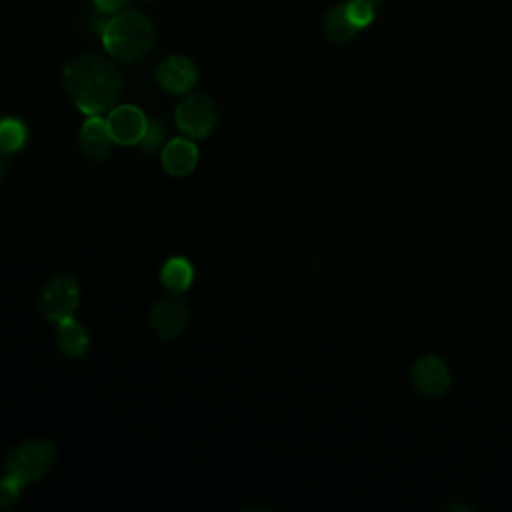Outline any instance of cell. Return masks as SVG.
I'll list each match as a JSON object with an SVG mask.
<instances>
[{"label":"cell","instance_id":"obj_16","mask_svg":"<svg viewBox=\"0 0 512 512\" xmlns=\"http://www.w3.org/2000/svg\"><path fill=\"white\" fill-rule=\"evenodd\" d=\"M346 12H348V18L352 20V24L358 30H364L376 18V4H372L370 0H348Z\"/></svg>","mask_w":512,"mask_h":512},{"label":"cell","instance_id":"obj_5","mask_svg":"<svg viewBox=\"0 0 512 512\" xmlns=\"http://www.w3.org/2000/svg\"><path fill=\"white\" fill-rule=\"evenodd\" d=\"M218 120L216 104L206 94H188L176 106V124L190 138L208 136Z\"/></svg>","mask_w":512,"mask_h":512},{"label":"cell","instance_id":"obj_21","mask_svg":"<svg viewBox=\"0 0 512 512\" xmlns=\"http://www.w3.org/2000/svg\"><path fill=\"white\" fill-rule=\"evenodd\" d=\"M446 508H448V510H452V508H454V504H446ZM456 508H460V510H470V506H466V504H456Z\"/></svg>","mask_w":512,"mask_h":512},{"label":"cell","instance_id":"obj_19","mask_svg":"<svg viewBox=\"0 0 512 512\" xmlns=\"http://www.w3.org/2000/svg\"><path fill=\"white\" fill-rule=\"evenodd\" d=\"M130 4V0H94V6L104 12V14H118L122 10H126Z\"/></svg>","mask_w":512,"mask_h":512},{"label":"cell","instance_id":"obj_20","mask_svg":"<svg viewBox=\"0 0 512 512\" xmlns=\"http://www.w3.org/2000/svg\"><path fill=\"white\" fill-rule=\"evenodd\" d=\"M6 172H8V154L0 150V182L4 180Z\"/></svg>","mask_w":512,"mask_h":512},{"label":"cell","instance_id":"obj_13","mask_svg":"<svg viewBox=\"0 0 512 512\" xmlns=\"http://www.w3.org/2000/svg\"><path fill=\"white\" fill-rule=\"evenodd\" d=\"M56 342H58L60 352L68 358H82L88 352V346H90L88 332L74 318L58 322Z\"/></svg>","mask_w":512,"mask_h":512},{"label":"cell","instance_id":"obj_22","mask_svg":"<svg viewBox=\"0 0 512 512\" xmlns=\"http://www.w3.org/2000/svg\"><path fill=\"white\" fill-rule=\"evenodd\" d=\"M370 2H372V4H376V6H380V4H384L386 0H370Z\"/></svg>","mask_w":512,"mask_h":512},{"label":"cell","instance_id":"obj_14","mask_svg":"<svg viewBox=\"0 0 512 512\" xmlns=\"http://www.w3.org/2000/svg\"><path fill=\"white\" fill-rule=\"evenodd\" d=\"M162 284L168 290L174 292H184L190 284H192V266L188 260L184 258H170L164 266H162Z\"/></svg>","mask_w":512,"mask_h":512},{"label":"cell","instance_id":"obj_1","mask_svg":"<svg viewBox=\"0 0 512 512\" xmlns=\"http://www.w3.org/2000/svg\"><path fill=\"white\" fill-rule=\"evenodd\" d=\"M62 82L76 108L88 116L108 110L122 90L120 68L96 54L72 58L64 68Z\"/></svg>","mask_w":512,"mask_h":512},{"label":"cell","instance_id":"obj_9","mask_svg":"<svg viewBox=\"0 0 512 512\" xmlns=\"http://www.w3.org/2000/svg\"><path fill=\"white\" fill-rule=\"evenodd\" d=\"M150 324L162 340L178 338L188 324V308L176 296L162 298L154 304L150 312Z\"/></svg>","mask_w":512,"mask_h":512},{"label":"cell","instance_id":"obj_11","mask_svg":"<svg viewBox=\"0 0 512 512\" xmlns=\"http://www.w3.org/2000/svg\"><path fill=\"white\" fill-rule=\"evenodd\" d=\"M198 162V148L188 138H174L164 146L162 166L170 176H188Z\"/></svg>","mask_w":512,"mask_h":512},{"label":"cell","instance_id":"obj_3","mask_svg":"<svg viewBox=\"0 0 512 512\" xmlns=\"http://www.w3.org/2000/svg\"><path fill=\"white\" fill-rule=\"evenodd\" d=\"M56 462V448L48 440H28L6 454V474L22 486L46 476Z\"/></svg>","mask_w":512,"mask_h":512},{"label":"cell","instance_id":"obj_23","mask_svg":"<svg viewBox=\"0 0 512 512\" xmlns=\"http://www.w3.org/2000/svg\"><path fill=\"white\" fill-rule=\"evenodd\" d=\"M146 2H154V0H146Z\"/></svg>","mask_w":512,"mask_h":512},{"label":"cell","instance_id":"obj_2","mask_svg":"<svg viewBox=\"0 0 512 512\" xmlns=\"http://www.w3.org/2000/svg\"><path fill=\"white\" fill-rule=\"evenodd\" d=\"M102 42L110 56L120 62L136 64L148 58L154 48L156 32L152 22L136 10H122L114 14L104 30Z\"/></svg>","mask_w":512,"mask_h":512},{"label":"cell","instance_id":"obj_8","mask_svg":"<svg viewBox=\"0 0 512 512\" xmlns=\"http://www.w3.org/2000/svg\"><path fill=\"white\" fill-rule=\"evenodd\" d=\"M106 122H108V130H110L114 142L122 144V146L140 144V140L144 138L146 128H148V120L142 114V110L136 106H130V104L114 108L108 114Z\"/></svg>","mask_w":512,"mask_h":512},{"label":"cell","instance_id":"obj_17","mask_svg":"<svg viewBox=\"0 0 512 512\" xmlns=\"http://www.w3.org/2000/svg\"><path fill=\"white\" fill-rule=\"evenodd\" d=\"M20 490H22V484L12 476L6 474L4 478H0V512L12 510L16 506L20 498Z\"/></svg>","mask_w":512,"mask_h":512},{"label":"cell","instance_id":"obj_6","mask_svg":"<svg viewBox=\"0 0 512 512\" xmlns=\"http://www.w3.org/2000/svg\"><path fill=\"white\" fill-rule=\"evenodd\" d=\"M156 80L164 90L172 94H186L198 82V70L190 58L172 54L156 66Z\"/></svg>","mask_w":512,"mask_h":512},{"label":"cell","instance_id":"obj_12","mask_svg":"<svg viewBox=\"0 0 512 512\" xmlns=\"http://www.w3.org/2000/svg\"><path fill=\"white\" fill-rule=\"evenodd\" d=\"M322 32L326 36L328 42L334 44H344L350 42L360 30L352 24V20L348 18L346 12V2L336 4L332 8L326 10V14L322 16Z\"/></svg>","mask_w":512,"mask_h":512},{"label":"cell","instance_id":"obj_15","mask_svg":"<svg viewBox=\"0 0 512 512\" xmlns=\"http://www.w3.org/2000/svg\"><path fill=\"white\" fill-rule=\"evenodd\" d=\"M26 144V126L18 118L0 120V150L6 154L22 150Z\"/></svg>","mask_w":512,"mask_h":512},{"label":"cell","instance_id":"obj_18","mask_svg":"<svg viewBox=\"0 0 512 512\" xmlns=\"http://www.w3.org/2000/svg\"><path fill=\"white\" fill-rule=\"evenodd\" d=\"M162 138H164V128H162V124H160L158 120H150V122H148V128H146V134H144V138L140 140V146H142L144 150H154V148L162 142Z\"/></svg>","mask_w":512,"mask_h":512},{"label":"cell","instance_id":"obj_4","mask_svg":"<svg viewBox=\"0 0 512 512\" xmlns=\"http://www.w3.org/2000/svg\"><path fill=\"white\" fill-rule=\"evenodd\" d=\"M78 282L68 272L54 274L40 292V312L52 322H64L74 318L78 308Z\"/></svg>","mask_w":512,"mask_h":512},{"label":"cell","instance_id":"obj_10","mask_svg":"<svg viewBox=\"0 0 512 512\" xmlns=\"http://www.w3.org/2000/svg\"><path fill=\"white\" fill-rule=\"evenodd\" d=\"M112 146L114 138L108 130V122L98 116H90L80 128L82 154L90 160H106L112 152Z\"/></svg>","mask_w":512,"mask_h":512},{"label":"cell","instance_id":"obj_7","mask_svg":"<svg viewBox=\"0 0 512 512\" xmlns=\"http://www.w3.org/2000/svg\"><path fill=\"white\" fill-rule=\"evenodd\" d=\"M410 376H412L414 388L428 398H436L444 394L450 386V370L446 362L432 354L418 358L412 366Z\"/></svg>","mask_w":512,"mask_h":512}]
</instances>
